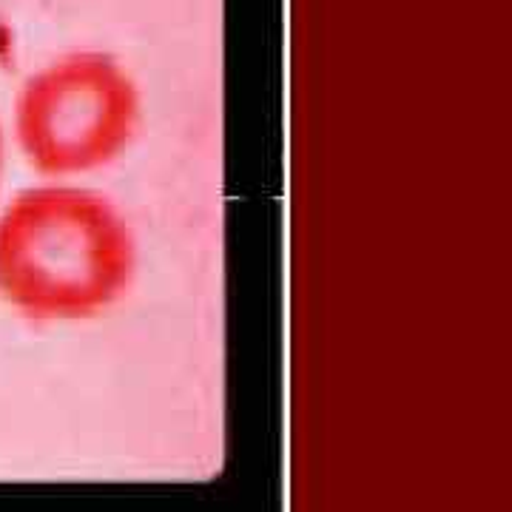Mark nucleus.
Instances as JSON below:
<instances>
[{
    "label": "nucleus",
    "mask_w": 512,
    "mask_h": 512,
    "mask_svg": "<svg viewBox=\"0 0 512 512\" xmlns=\"http://www.w3.org/2000/svg\"><path fill=\"white\" fill-rule=\"evenodd\" d=\"M131 271V234L100 194L35 188L0 214V299L29 319L94 316Z\"/></svg>",
    "instance_id": "1"
},
{
    "label": "nucleus",
    "mask_w": 512,
    "mask_h": 512,
    "mask_svg": "<svg viewBox=\"0 0 512 512\" xmlns=\"http://www.w3.org/2000/svg\"><path fill=\"white\" fill-rule=\"evenodd\" d=\"M0 168H3V131H0Z\"/></svg>",
    "instance_id": "3"
},
{
    "label": "nucleus",
    "mask_w": 512,
    "mask_h": 512,
    "mask_svg": "<svg viewBox=\"0 0 512 512\" xmlns=\"http://www.w3.org/2000/svg\"><path fill=\"white\" fill-rule=\"evenodd\" d=\"M140 117L134 80L100 52L60 57L18 97V143L43 174H77L111 163Z\"/></svg>",
    "instance_id": "2"
}]
</instances>
